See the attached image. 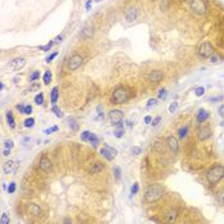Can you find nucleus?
I'll return each mask as SVG.
<instances>
[{"mask_svg":"<svg viewBox=\"0 0 224 224\" xmlns=\"http://www.w3.org/2000/svg\"><path fill=\"white\" fill-rule=\"evenodd\" d=\"M113 173H114V178H115V181H119V179H121V174H122L121 168H119V167H114Z\"/></svg>","mask_w":224,"mask_h":224,"instance_id":"27","label":"nucleus"},{"mask_svg":"<svg viewBox=\"0 0 224 224\" xmlns=\"http://www.w3.org/2000/svg\"><path fill=\"white\" fill-rule=\"evenodd\" d=\"M51 160L46 156V155H42L41 159H40V169L45 173H49L51 170Z\"/></svg>","mask_w":224,"mask_h":224,"instance_id":"9","label":"nucleus"},{"mask_svg":"<svg viewBox=\"0 0 224 224\" xmlns=\"http://www.w3.org/2000/svg\"><path fill=\"white\" fill-rule=\"evenodd\" d=\"M122 119H123V111L122 110L114 109V110H111L109 113V121H110L111 126H118L122 122Z\"/></svg>","mask_w":224,"mask_h":224,"instance_id":"7","label":"nucleus"},{"mask_svg":"<svg viewBox=\"0 0 224 224\" xmlns=\"http://www.w3.org/2000/svg\"><path fill=\"white\" fill-rule=\"evenodd\" d=\"M0 223L1 224H8L9 223V216L7 213H3L1 214V219H0Z\"/></svg>","mask_w":224,"mask_h":224,"instance_id":"32","label":"nucleus"},{"mask_svg":"<svg viewBox=\"0 0 224 224\" xmlns=\"http://www.w3.org/2000/svg\"><path fill=\"white\" fill-rule=\"evenodd\" d=\"M204 92H205V88H204V87H197V88L195 90V94H196V96H197V98L202 96Z\"/></svg>","mask_w":224,"mask_h":224,"instance_id":"36","label":"nucleus"},{"mask_svg":"<svg viewBox=\"0 0 224 224\" xmlns=\"http://www.w3.org/2000/svg\"><path fill=\"white\" fill-rule=\"evenodd\" d=\"M216 198H218V201L221 204V205H224V188H221V190L218 192Z\"/></svg>","mask_w":224,"mask_h":224,"instance_id":"28","label":"nucleus"},{"mask_svg":"<svg viewBox=\"0 0 224 224\" xmlns=\"http://www.w3.org/2000/svg\"><path fill=\"white\" fill-rule=\"evenodd\" d=\"M126 123H127V126H128V127H129V128H132V127H133V123H132V122H131V121H127V122H126Z\"/></svg>","mask_w":224,"mask_h":224,"instance_id":"58","label":"nucleus"},{"mask_svg":"<svg viewBox=\"0 0 224 224\" xmlns=\"http://www.w3.org/2000/svg\"><path fill=\"white\" fill-rule=\"evenodd\" d=\"M128 100V91L123 87H118L114 90L113 95H111V101L114 104H122L124 101Z\"/></svg>","mask_w":224,"mask_h":224,"instance_id":"3","label":"nucleus"},{"mask_svg":"<svg viewBox=\"0 0 224 224\" xmlns=\"http://www.w3.org/2000/svg\"><path fill=\"white\" fill-rule=\"evenodd\" d=\"M51 78H53L51 72H50V70H46V72H45V74H44V77H42V80H44V83H45V85H49L50 81H51Z\"/></svg>","mask_w":224,"mask_h":224,"instance_id":"22","label":"nucleus"},{"mask_svg":"<svg viewBox=\"0 0 224 224\" xmlns=\"http://www.w3.org/2000/svg\"><path fill=\"white\" fill-rule=\"evenodd\" d=\"M24 64H26V60L23 58H16L14 60L11 62V68L14 70H19L24 67Z\"/></svg>","mask_w":224,"mask_h":224,"instance_id":"12","label":"nucleus"},{"mask_svg":"<svg viewBox=\"0 0 224 224\" xmlns=\"http://www.w3.org/2000/svg\"><path fill=\"white\" fill-rule=\"evenodd\" d=\"M168 145H169L170 150H172L173 152H178V150H179V144H178V140L175 138L174 136L168 137Z\"/></svg>","mask_w":224,"mask_h":224,"instance_id":"14","label":"nucleus"},{"mask_svg":"<svg viewBox=\"0 0 224 224\" xmlns=\"http://www.w3.org/2000/svg\"><path fill=\"white\" fill-rule=\"evenodd\" d=\"M187 132H188V127H187V126H184L183 128H181L179 132H178V133H179V137H181V138H184V137L187 136Z\"/></svg>","mask_w":224,"mask_h":224,"instance_id":"29","label":"nucleus"},{"mask_svg":"<svg viewBox=\"0 0 224 224\" xmlns=\"http://www.w3.org/2000/svg\"><path fill=\"white\" fill-rule=\"evenodd\" d=\"M94 34V30L92 27H85V28L81 31V37L82 39H88V37H91Z\"/></svg>","mask_w":224,"mask_h":224,"instance_id":"19","label":"nucleus"},{"mask_svg":"<svg viewBox=\"0 0 224 224\" xmlns=\"http://www.w3.org/2000/svg\"><path fill=\"white\" fill-rule=\"evenodd\" d=\"M53 45H54V41H50L49 44H47V45H45V46H40V49H41V50H44V51H47V50H50V49H51V46H53Z\"/></svg>","mask_w":224,"mask_h":224,"instance_id":"37","label":"nucleus"},{"mask_svg":"<svg viewBox=\"0 0 224 224\" xmlns=\"http://www.w3.org/2000/svg\"><path fill=\"white\" fill-rule=\"evenodd\" d=\"M51 111H53V113H55V115H57L58 118H63V117H64V113H63L59 108H57L55 105L51 108Z\"/></svg>","mask_w":224,"mask_h":224,"instance_id":"26","label":"nucleus"},{"mask_svg":"<svg viewBox=\"0 0 224 224\" xmlns=\"http://www.w3.org/2000/svg\"><path fill=\"white\" fill-rule=\"evenodd\" d=\"M39 78H40V72H37V70L30 76V81H31V82H35V81L39 80Z\"/></svg>","mask_w":224,"mask_h":224,"instance_id":"34","label":"nucleus"},{"mask_svg":"<svg viewBox=\"0 0 224 224\" xmlns=\"http://www.w3.org/2000/svg\"><path fill=\"white\" fill-rule=\"evenodd\" d=\"M40 88V85L39 83H36V85H32L31 87H30V91H34V90H39Z\"/></svg>","mask_w":224,"mask_h":224,"instance_id":"49","label":"nucleus"},{"mask_svg":"<svg viewBox=\"0 0 224 224\" xmlns=\"http://www.w3.org/2000/svg\"><path fill=\"white\" fill-rule=\"evenodd\" d=\"M35 103H36L37 105H41V104H44V94H42V92L37 94V95L35 96Z\"/></svg>","mask_w":224,"mask_h":224,"instance_id":"25","label":"nucleus"},{"mask_svg":"<svg viewBox=\"0 0 224 224\" xmlns=\"http://www.w3.org/2000/svg\"><path fill=\"white\" fill-rule=\"evenodd\" d=\"M19 167V163L18 161H13V160H8L7 163H4L3 165V170L5 174H12L14 173Z\"/></svg>","mask_w":224,"mask_h":224,"instance_id":"8","label":"nucleus"},{"mask_svg":"<svg viewBox=\"0 0 224 224\" xmlns=\"http://www.w3.org/2000/svg\"><path fill=\"white\" fill-rule=\"evenodd\" d=\"M90 8H91V0H88L86 3V11H90Z\"/></svg>","mask_w":224,"mask_h":224,"instance_id":"56","label":"nucleus"},{"mask_svg":"<svg viewBox=\"0 0 224 224\" xmlns=\"http://www.w3.org/2000/svg\"><path fill=\"white\" fill-rule=\"evenodd\" d=\"M197 54L201 59H208L210 58L211 55L214 54V46L210 44V42L205 41L198 46V50H197Z\"/></svg>","mask_w":224,"mask_h":224,"instance_id":"4","label":"nucleus"},{"mask_svg":"<svg viewBox=\"0 0 224 224\" xmlns=\"http://www.w3.org/2000/svg\"><path fill=\"white\" fill-rule=\"evenodd\" d=\"M137 191H138V183H133V186L131 188V195H136Z\"/></svg>","mask_w":224,"mask_h":224,"instance_id":"40","label":"nucleus"},{"mask_svg":"<svg viewBox=\"0 0 224 224\" xmlns=\"http://www.w3.org/2000/svg\"><path fill=\"white\" fill-rule=\"evenodd\" d=\"M163 77H164V73H163L161 70H154V72L150 73L149 80L151 81V82H154V83H157V82H160V81L163 80Z\"/></svg>","mask_w":224,"mask_h":224,"instance_id":"13","label":"nucleus"},{"mask_svg":"<svg viewBox=\"0 0 224 224\" xmlns=\"http://www.w3.org/2000/svg\"><path fill=\"white\" fill-rule=\"evenodd\" d=\"M88 141H90L91 144H92V146H96V145H98V141H99V140H98V137H96L95 134H94L92 132H91V133H90V138H88Z\"/></svg>","mask_w":224,"mask_h":224,"instance_id":"31","label":"nucleus"},{"mask_svg":"<svg viewBox=\"0 0 224 224\" xmlns=\"http://www.w3.org/2000/svg\"><path fill=\"white\" fill-rule=\"evenodd\" d=\"M69 126H72V129H73V131H77V129H78V126H77V124H76L73 121H72V123H70Z\"/></svg>","mask_w":224,"mask_h":224,"instance_id":"52","label":"nucleus"},{"mask_svg":"<svg viewBox=\"0 0 224 224\" xmlns=\"http://www.w3.org/2000/svg\"><path fill=\"white\" fill-rule=\"evenodd\" d=\"M58 100V87H54L51 90V99H50V101H51V104L54 105L55 103H57Z\"/></svg>","mask_w":224,"mask_h":224,"instance_id":"23","label":"nucleus"},{"mask_svg":"<svg viewBox=\"0 0 224 224\" xmlns=\"http://www.w3.org/2000/svg\"><path fill=\"white\" fill-rule=\"evenodd\" d=\"M14 191H16V183L12 182L11 184H9V187H8V192H9V193H13Z\"/></svg>","mask_w":224,"mask_h":224,"instance_id":"45","label":"nucleus"},{"mask_svg":"<svg viewBox=\"0 0 224 224\" xmlns=\"http://www.w3.org/2000/svg\"><path fill=\"white\" fill-rule=\"evenodd\" d=\"M175 218H177V211H175V210H170L169 213H168V215H167L168 221H169V223H172V221L175 220Z\"/></svg>","mask_w":224,"mask_h":224,"instance_id":"24","label":"nucleus"},{"mask_svg":"<svg viewBox=\"0 0 224 224\" xmlns=\"http://www.w3.org/2000/svg\"><path fill=\"white\" fill-rule=\"evenodd\" d=\"M167 98V90L165 88H161L159 91V99H165Z\"/></svg>","mask_w":224,"mask_h":224,"instance_id":"44","label":"nucleus"},{"mask_svg":"<svg viewBox=\"0 0 224 224\" xmlns=\"http://www.w3.org/2000/svg\"><path fill=\"white\" fill-rule=\"evenodd\" d=\"M131 152H132L133 155H140V154L142 152V150H141V147H138V146H133V147L131 149Z\"/></svg>","mask_w":224,"mask_h":224,"instance_id":"35","label":"nucleus"},{"mask_svg":"<svg viewBox=\"0 0 224 224\" xmlns=\"http://www.w3.org/2000/svg\"><path fill=\"white\" fill-rule=\"evenodd\" d=\"M160 121H161V117H156L155 119H152L151 121V124H152V127H156L157 124L160 123Z\"/></svg>","mask_w":224,"mask_h":224,"instance_id":"42","label":"nucleus"},{"mask_svg":"<svg viewBox=\"0 0 224 224\" xmlns=\"http://www.w3.org/2000/svg\"><path fill=\"white\" fill-rule=\"evenodd\" d=\"M210 101H219V100H223V98L221 96H219V98H211V99H209Z\"/></svg>","mask_w":224,"mask_h":224,"instance_id":"54","label":"nucleus"},{"mask_svg":"<svg viewBox=\"0 0 224 224\" xmlns=\"http://www.w3.org/2000/svg\"><path fill=\"white\" fill-rule=\"evenodd\" d=\"M7 121H8V124L12 127V128H14V127H16V122H14V118H13V114H12V111H8V113H7Z\"/></svg>","mask_w":224,"mask_h":224,"instance_id":"21","label":"nucleus"},{"mask_svg":"<svg viewBox=\"0 0 224 224\" xmlns=\"http://www.w3.org/2000/svg\"><path fill=\"white\" fill-rule=\"evenodd\" d=\"M34 124H35L34 118H28L24 121V127H26V128H31V127H34Z\"/></svg>","mask_w":224,"mask_h":224,"instance_id":"30","label":"nucleus"},{"mask_svg":"<svg viewBox=\"0 0 224 224\" xmlns=\"http://www.w3.org/2000/svg\"><path fill=\"white\" fill-rule=\"evenodd\" d=\"M224 178V167L223 165H214L213 168L208 170L206 173V179L210 184H216L219 181Z\"/></svg>","mask_w":224,"mask_h":224,"instance_id":"2","label":"nucleus"},{"mask_svg":"<svg viewBox=\"0 0 224 224\" xmlns=\"http://www.w3.org/2000/svg\"><path fill=\"white\" fill-rule=\"evenodd\" d=\"M62 40H63V36H58L57 39L54 40V41H55V42H62Z\"/></svg>","mask_w":224,"mask_h":224,"instance_id":"57","label":"nucleus"},{"mask_svg":"<svg viewBox=\"0 0 224 224\" xmlns=\"http://www.w3.org/2000/svg\"><path fill=\"white\" fill-rule=\"evenodd\" d=\"M103 169H104V165L101 164V163H94L92 167L90 168V173L91 174H96V173L101 172Z\"/></svg>","mask_w":224,"mask_h":224,"instance_id":"18","label":"nucleus"},{"mask_svg":"<svg viewBox=\"0 0 224 224\" xmlns=\"http://www.w3.org/2000/svg\"><path fill=\"white\" fill-rule=\"evenodd\" d=\"M210 60H211V63H218V60H219L218 55H216V54H213V55L210 57Z\"/></svg>","mask_w":224,"mask_h":224,"instance_id":"47","label":"nucleus"},{"mask_svg":"<svg viewBox=\"0 0 224 224\" xmlns=\"http://www.w3.org/2000/svg\"><path fill=\"white\" fill-rule=\"evenodd\" d=\"M58 131V127L57 126H54V127H51V128H47V129H45L44 131V133H46V134H50V133H53V132H57Z\"/></svg>","mask_w":224,"mask_h":224,"instance_id":"39","label":"nucleus"},{"mask_svg":"<svg viewBox=\"0 0 224 224\" xmlns=\"http://www.w3.org/2000/svg\"><path fill=\"white\" fill-rule=\"evenodd\" d=\"M100 154L105 157L108 161H111V160L115 157L117 155V150L113 149V147H104V149L100 150Z\"/></svg>","mask_w":224,"mask_h":224,"instance_id":"10","label":"nucleus"},{"mask_svg":"<svg viewBox=\"0 0 224 224\" xmlns=\"http://www.w3.org/2000/svg\"><path fill=\"white\" fill-rule=\"evenodd\" d=\"M219 115H220V117H224V104L220 106V108H219Z\"/></svg>","mask_w":224,"mask_h":224,"instance_id":"51","label":"nucleus"},{"mask_svg":"<svg viewBox=\"0 0 224 224\" xmlns=\"http://www.w3.org/2000/svg\"><path fill=\"white\" fill-rule=\"evenodd\" d=\"M164 192H165V188L160 183L150 184L147 187L146 192H145V200H146V202H155V201H157L159 198L163 197Z\"/></svg>","mask_w":224,"mask_h":224,"instance_id":"1","label":"nucleus"},{"mask_svg":"<svg viewBox=\"0 0 224 224\" xmlns=\"http://www.w3.org/2000/svg\"><path fill=\"white\" fill-rule=\"evenodd\" d=\"M17 109H18L21 113L24 114V109H26V106H23V105H21V104H19V105H17Z\"/></svg>","mask_w":224,"mask_h":224,"instance_id":"50","label":"nucleus"},{"mask_svg":"<svg viewBox=\"0 0 224 224\" xmlns=\"http://www.w3.org/2000/svg\"><path fill=\"white\" fill-rule=\"evenodd\" d=\"M4 145H5V147H7V149H12V147L14 146V144H13V141H12V140H5V142H4Z\"/></svg>","mask_w":224,"mask_h":224,"instance_id":"43","label":"nucleus"},{"mask_svg":"<svg viewBox=\"0 0 224 224\" xmlns=\"http://www.w3.org/2000/svg\"><path fill=\"white\" fill-rule=\"evenodd\" d=\"M124 18H126V21H128V22L134 21V19L137 18V11L134 8L127 9L126 13H124Z\"/></svg>","mask_w":224,"mask_h":224,"instance_id":"15","label":"nucleus"},{"mask_svg":"<svg viewBox=\"0 0 224 224\" xmlns=\"http://www.w3.org/2000/svg\"><path fill=\"white\" fill-rule=\"evenodd\" d=\"M210 136H211V129H210L209 126H205V127H202V128L198 129L197 137H198L200 141H205V140H208Z\"/></svg>","mask_w":224,"mask_h":224,"instance_id":"11","label":"nucleus"},{"mask_svg":"<svg viewBox=\"0 0 224 224\" xmlns=\"http://www.w3.org/2000/svg\"><path fill=\"white\" fill-rule=\"evenodd\" d=\"M177 108H178V103H177V101H174L173 104H170V105H169V111H170V113H174Z\"/></svg>","mask_w":224,"mask_h":224,"instance_id":"38","label":"nucleus"},{"mask_svg":"<svg viewBox=\"0 0 224 224\" xmlns=\"http://www.w3.org/2000/svg\"><path fill=\"white\" fill-rule=\"evenodd\" d=\"M57 55H58V53H53V54H50L49 57L46 58V63H50V62H51L53 59H54L55 57H57Z\"/></svg>","mask_w":224,"mask_h":224,"instance_id":"46","label":"nucleus"},{"mask_svg":"<svg viewBox=\"0 0 224 224\" xmlns=\"http://www.w3.org/2000/svg\"><path fill=\"white\" fill-rule=\"evenodd\" d=\"M191 9L195 12L196 14H202L206 13V3L204 0H192L191 1Z\"/></svg>","mask_w":224,"mask_h":224,"instance_id":"5","label":"nucleus"},{"mask_svg":"<svg viewBox=\"0 0 224 224\" xmlns=\"http://www.w3.org/2000/svg\"><path fill=\"white\" fill-rule=\"evenodd\" d=\"M31 113H32V106L31 105L26 106V109H24V114H31Z\"/></svg>","mask_w":224,"mask_h":224,"instance_id":"48","label":"nucleus"},{"mask_svg":"<svg viewBox=\"0 0 224 224\" xmlns=\"http://www.w3.org/2000/svg\"><path fill=\"white\" fill-rule=\"evenodd\" d=\"M156 104H157V100H156V99H150V100H149V103H147V108H151V106H155V105H156Z\"/></svg>","mask_w":224,"mask_h":224,"instance_id":"41","label":"nucleus"},{"mask_svg":"<svg viewBox=\"0 0 224 224\" xmlns=\"http://www.w3.org/2000/svg\"><path fill=\"white\" fill-rule=\"evenodd\" d=\"M124 134V128H123V124H122V122L117 126V129L114 131V136L117 137V138H122Z\"/></svg>","mask_w":224,"mask_h":224,"instance_id":"20","label":"nucleus"},{"mask_svg":"<svg viewBox=\"0 0 224 224\" xmlns=\"http://www.w3.org/2000/svg\"><path fill=\"white\" fill-rule=\"evenodd\" d=\"M27 210H28V213L31 214L32 216H39L40 214H41V208H40L39 205H36V204H30V205L27 206Z\"/></svg>","mask_w":224,"mask_h":224,"instance_id":"16","label":"nucleus"},{"mask_svg":"<svg viewBox=\"0 0 224 224\" xmlns=\"http://www.w3.org/2000/svg\"><path fill=\"white\" fill-rule=\"evenodd\" d=\"M90 131H83L82 133H81V140L82 141H88V138H90Z\"/></svg>","mask_w":224,"mask_h":224,"instance_id":"33","label":"nucleus"},{"mask_svg":"<svg viewBox=\"0 0 224 224\" xmlns=\"http://www.w3.org/2000/svg\"><path fill=\"white\" fill-rule=\"evenodd\" d=\"M82 63H83L82 57H81L80 54H74L68 59V68H69L70 70H77L78 68L82 65Z\"/></svg>","mask_w":224,"mask_h":224,"instance_id":"6","label":"nucleus"},{"mask_svg":"<svg viewBox=\"0 0 224 224\" xmlns=\"http://www.w3.org/2000/svg\"><path fill=\"white\" fill-rule=\"evenodd\" d=\"M144 121H145V123H151V121H152V119H151V117H149V115H147V117H145V119H144Z\"/></svg>","mask_w":224,"mask_h":224,"instance_id":"53","label":"nucleus"},{"mask_svg":"<svg viewBox=\"0 0 224 224\" xmlns=\"http://www.w3.org/2000/svg\"><path fill=\"white\" fill-rule=\"evenodd\" d=\"M208 117H209L208 111H206L205 109H200L198 113H197V122H198V123H204V122L208 119Z\"/></svg>","mask_w":224,"mask_h":224,"instance_id":"17","label":"nucleus"},{"mask_svg":"<svg viewBox=\"0 0 224 224\" xmlns=\"http://www.w3.org/2000/svg\"><path fill=\"white\" fill-rule=\"evenodd\" d=\"M9 154H11V149H7V150H4V151H3V155H4V156H8Z\"/></svg>","mask_w":224,"mask_h":224,"instance_id":"55","label":"nucleus"}]
</instances>
